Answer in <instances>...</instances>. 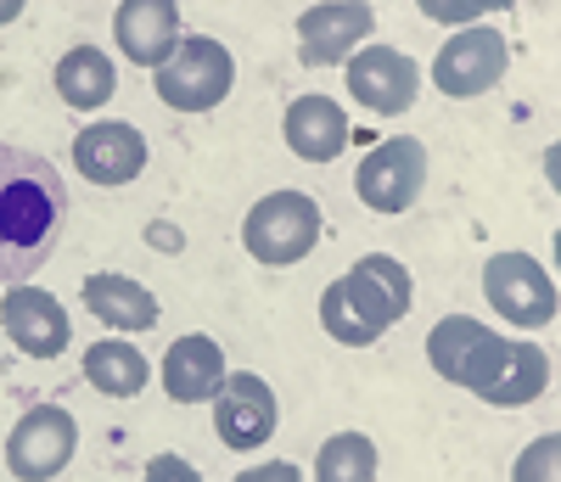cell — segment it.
<instances>
[{
    "mask_svg": "<svg viewBox=\"0 0 561 482\" xmlns=\"http://www.w3.org/2000/svg\"><path fill=\"white\" fill-rule=\"evenodd\" d=\"M421 185H427V147L415 135H393L382 147H370L354 174L359 203L377 214H404L421 197Z\"/></svg>",
    "mask_w": 561,
    "mask_h": 482,
    "instance_id": "cell-6",
    "label": "cell"
},
{
    "mask_svg": "<svg viewBox=\"0 0 561 482\" xmlns=\"http://www.w3.org/2000/svg\"><path fill=\"white\" fill-rule=\"evenodd\" d=\"M483 292L511 325H550L556 320V280L528 253H494L483 264Z\"/></svg>",
    "mask_w": 561,
    "mask_h": 482,
    "instance_id": "cell-8",
    "label": "cell"
},
{
    "mask_svg": "<svg viewBox=\"0 0 561 482\" xmlns=\"http://www.w3.org/2000/svg\"><path fill=\"white\" fill-rule=\"evenodd\" d=\"M113 34L135 68H163L180 45V7L174 0H124L113 12Z\"/></svg>",
    "mask_w": 561,
    "mask_h": 482,
    "instance_id": "cell-15",
    "label": "cell"
},
{
    "mask_svg": "<svg viewBox=\"0 0 561 482\" xmlns=\"http://www.w3.org/2000/svg\"><path fill=\"white\" fill-rule=\"evenodd\" d=\"M275 415H280V404H275L264 376L237 370V376L219 381V393H214V432H219L225 449H259V444H270Z\"/></svg>",
    "mask_w": 561,
    "mask_h": 482,
    "instance_id": "cell-9",
    "label": "cell"
},
{
    "mask_svg": "<svg viewBox=\"0 0 561 482\" xmlns=\"http://www.w3.org/2000/svg\"><path fill=\"white\" fill-rule=\"evenodd\" d=\"M84 376L90 388L107 399H135L147 388V359H140L129 343H90L84 348Z\"/></svg>",
    "mask_w": 561,
    "mask_h": 482,
    "instance_id": "cell-20",
    "label": "cell"
},
{
    "mask_svg": "<svg viewBox=\"0 0 561 482\" xmlns=\"http://www.w3.org/2000/svg\"><path fill=\"white\" fill-rule=\"evenodd\" d=\"M225 381V354L214 336H180V343L163 354V388L174 404H197L214 399Z\"/></svg>",
    "mask_w": 561,
    "mask_h": 482,
    "instance_id": "cell-17",
    "label": "cell"
},
{
    "mask_svg": "<svg viewBox=\"0 0 561 482\" xmlns=\"http://www.w3.org/2000/svg\"><path fill=\"white\" fill-rule=\"evenodd\" d=\"M147 482H203V471L180 455H152L147 460Z\"/></svg>",
    "mask_w": 561,
    "mask_h": 482,
    "instance_id": "cell-23",
    "label": "cell"
},
{
    "mask_svg": "<svg viewBox=\"0 0 561 482\" xmlns=\"http://www.w3.org/2000/svg\"><path fill=\"white\" fill-rule=\"evenodd\" d=\"M158 95H163V107L174 113H208L219 107L230 84H237V62H230V51L219 39L208 34H180V45L169 51V62L158 68Z\"/></svg>",
    "mask_w": 561,
    "mask_h": 482,
    "instance_id": "cell-4",
    "label": "cell"
},
{
    "mask_svg": "<svg viewBox=\"0 0 561 482\" xmlns=\"http://www.w3.org/2000/svg\"><path fill=\"white\" fill-rule=\"evenodd\" d=\"M84 303L96 320L118 325V331H152L158 325V298L129 275H90L84 280Z\"/></svg>",
    "mask_w": 561,
    "mask_h": 482,
    "instance_id": "cell-18",
    "label": "cell"
},
{
    "mask_svg": "<svg viewBox=\"0 0 561 482\" xmlns=\"http://www.w3.org/2000/svg\"><path fill=\"white\" fill-rule=\"evenodd\" d=\"M237 482H304V471H298V466H287V460H270V466L242 471Z\"/></svg>",
    "mask_w": 561,
    "mask_h": 482,
    "instance_id": "cell-24",
    "label": "cell"
},
{
    "mask_svg": "<svg viewBox=\"0 0 561 482\" xmlns=\"http://www.w3.org/2000/svg\"><path fill=\"white\" fill-rule=\"evenodd\" d=\"M51 79H57V95L68 107H79V113L113 102V90H118V73H113V62L96 51V45H73V51L57 62Z\"/></svg>",
    "mask_w": 561,
    "mask_h": 482,
    "instance_id": "cell-19",
    "label": "cell"
},
{
    "mask_svg": "<svg viewBox=\"0 0 561 482\" xmlns=\"http://www.w3.org/2000/svg\"><path fill=\"white\" fill-rule=\"evenodd\" d=\"M68 225V180L51 158L0 140V286H28Z\"/></svg>",
    "mask_w": 561,
    "mask_h": 482,
    "instance_id": "cell-1",
    "label": "cell"
},
{
    "mask_svg": "<svg viewBox=\"0 0 561 482\" xmlns=\"http://www.w3.org/2000/svg\"><path fill=\"white\" fill-rule=\"evenodd\" d=\"M404 309H410V275L388 253L359 259L348 275H337L320 292V325L343 348H370Z\"/></svg>",
    "mask_w": 561,
    "mask_h": 482,
    "instance_id": "cell-3",
    "label": "cell"
},
{
    "mask_svg": "<svg viewBox=\"0 0 561 482\" xmlns=\"http://www.w3.org/2000/svg\"><path fill=\"white\" fill-rule=\"evenodd\" d=\"M505 62H511L505 34H494V28H466V34L444 39V51H438V62H433V84H438L444 95H455V102H466V95L494 90V84L505 79Z\"/></svg>",
    "mask_w": 561,
    "mask_h": 482,
    "instance_id": "cell-10",
    "label": "cell"
},
{
    "mask_svg": "<svg viewBox=\"0 0 561 482\" xmlns=\"http://www.w3.org/2000/svg\"><path fill=\"white\" fill-rule=\"evenodd\" d=\"M377 477V444L365 432H337L325 438L320 460H314V482H370Z\"/></svg>",
    "mask_w": 561,
    "mask_h": 482,
    "instance_id": "cell-21",
    "label": "cell"
},
{
    "mask_svg": "<svg viewBox=\"0 0 561 482\" xmlns=\"http://www.w3.org/2000/svg\"><path fill=\"white\" fill-rule=\"evenodd\" d=\"M556 438H539L523 460H517V471H511V477H517V482H556Z\"/></svg>",
    "mask_w": 561,
    "mask_h": 482,
    "instance_id": "cell-22",
    "label": "cell"
},
{
    "mask_svg": "<svg viewBox=\"0 0 561 482\" xmlns=\"http://www.w3.org/2000/svg\"><path fill=\"white\" fill-rule=\"evenodd\" d=\"M0 325L7 336L28 354V359H57L68 348V309L51 298V292H34V286H7V298H0Z\"/></svg>",
    "mask_w": 561,
    "mask_h": 482,
    "instance_id": "cell-13",
    "label": "cell"
},
{
    "mask_svg": "<svg viewBox=\"0 0 561 482\" xmlns=\"http://www.w3.org/2000/svg\"><path fill=\"white\" fill-rule=\"evenodd\" d=\"M483 7H427V18H438V23H460V18H478Z\"/></svg>",
    "mask_w": 561,
    "mask_h": 482,
    "instance_id": "cell-25",
    "label": "cell"
},
{
    "mask_svg": "<svg viewBox=\"0 0 561 482\" xmlns=\"http://www.w3.org/2000/svg\"><path fill=\"white\" fill-rule=\"evenodd\" d=\"M314 241H320V203L304 197V191H270L242 219V248L270 269L298 264Z\"/></svg>",
    "mask_w": 561,
    "mask_h": 482,
    "instance_id": "cell-5",
    "label": "cell"
},
{
    "mask_svg": "<svg viewBox=\"0 0 561 482\" xmlns=\"http://www.w3.org/2000/svg\"><path fill=\"white\" fill-rule=\"evenodd\" d=\"M79 449V426L62 404H34L7 438V466L18 482H51Z\"/></svg>",
    "mask_w": 561,
    "mask_h": 482,
    "instance_id": "cell-7",
    "label": "cell"
},
{
    "mask_svg": "<svg viewBox=\"0 0 561 482\" xmlns=\"http://www.w3.org/2000/svg\"><path fill=\"white\" fill-rule=\"evenodd\" d=\"M377 12L359 7V0H325V7H309L298 18V57L309 68H337L354 57V45L370 34Z\"/></svg>",
    "mask_w": 561,
    "mask_h": 482,
    "instance_id": "cell-12",
    "label": "cell"
},
{
    "mask_svg": "<svg viewBox=\"0 0 561 482\" xmlns=\"http://www.w3.org/2000/svg\"><path fill=\"white\" fill-rule=\"evenodd\" d=\"M421 90V73L404 51H393V45H365L359 57H348V95L365 107V113H404L415 102Z\"/></svg>",
    "mask_w": 561,
    "mask_h": 482,
    "instance_id": "cell-11",
    "label": "cell"
},
{
    "mask_svg": "<svg viewBox=\"0 0 561 482\" xmlns=\"http://www.w3.org/2000/svg\"><path fill=\"white\" fill-rule=\"evenodd\" d=\"M427 359L444 381L472 388L483 404H500V410L534 404L550 381V359L534 343H505V336H494L472 314L438 320L433 336H427Z\"/></svg>",
    "mask_w": 561,
    "mask_h": 482,
    "instance_id": "cell-2",
    "label": "cell"
},
{
    "mask_svg": "<svg viewBox=\"0 0 561 482\" xmlns=\"http://www.w3.org/2000/svg\"><path fill=\"white\" fill-rule=\"evenodd\" d=\"M280 129H287V147L304 163H332L348 147V113L332 102V95H298Z\"/></svg>",
    "mask_w": 561,
    "mask_h": 482,
    "instance_id": "cell-16",
    "label": "cell"
},
{
    "mask_svg": "<svg viewBox=\"0 0 561 482\" xmlns=\"http://www.w3.org/2000/svg\"><path fill=\"white\" fill-rule=\"evenodd\" d=\"M73 163L84 180L96 185H129L140 169H147V140H140L135 124H90L73 135Z\"/></svg>",
    "mask_w": 561,
    "mask_h": 482,
    "instance_id": "cell-14",
    "label": "cell"
}]
</instances>
